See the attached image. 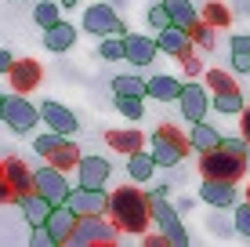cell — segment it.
I'll use <instances>...</instances> for the list:
<instances>
[{
  "instance_id": "6da1fadb",
  "label": "cell",
  "mask_w": 250,
  "mask_h": 247,
  "mask_svg": "<svg viewBox=\"0 0 250 247\" xmlns=\"http://www.w3.org/2000/svg\"><path fill=\"white\" fill-rule=\"evenodd\" d=\"M109 215L120 225V233H149L152 222V203L149 193H142L138 185H120L116 193H109Z\"/></svg>"
},
{
  "instance_id": "7a4b0ae2",
  "label": "cell",
  "mask_w": 250,
  "mask_h": 247,
  "mask_svg": "<svg viewBox=\"0 0 250 247\" xmlns=\"http://www.w3.org/2000/svg\"><path fill=\"white\" fill-rule=\"evenodd\" d=\"M149 203H152V222L160 225V233L167 236V244L170 247H185L188 244V233L182 225V211L167 200V185H156V189L149 193Z\"/></svg>"
},
{
  "instance_id": "3957f363",
  "label": "cell",
  "mask_w": 250,
  "mask_h": 247,
  "mask_svg": "<svg viewBox=\"0 0 250 247\" xmlns=\"http://www.w3.org/2000/svg\"><path fill=\"white\" fill-rule=\"evenodd\" d=\"M149 153L156 157V164L160 167H174V164H182V160L188 157V135L182 131V127H174V124H160L156 131H152V138H149Z\"/></svg>"
},
{
  "instance_id": "277c9868",
  "label": "cell",
  "mask_w": 250,
  "mask_h": 247,
  "mask_svg": "<svg viewBox=\"0 0 250 247\" xmlns=\"http://www.w3.org/2000/svg\"><path fill=\"white\" fill-rule=\"evenodd\" d=\"M200 175L203 178H221V182H239L247 175V157L214 146V149L200 153Z\"/></svg>"
},
{
  "instance_id": "5b68a950",
  "label": "cell",
  "mask_w": 250,
  "mask_h": 247,
  "mask_svg": "<svg viewBox=\"0 0 250 247\" xmlns=\"http://www.w3.org/2000/svg\"><path fill=\"white\" fill-rule=\"evenodd\" d=\"M120 240V225L116 222H105V215H83L80 222H76L73 236H69V244L73 247H109Z\"/></svg>"
},
{
  "instance_id": "8992f818",
  "label": "cell",
  "mask_w": 250,
  "mask_h": 247,
  "mask_svg": "<svg viewBox=\"0 0 250 247\" xmlns=\"http://www.w3.org/2000/svg\"><path fill=\"white\" fill-rule=\"evenodd\" d=\"M0 120L11 127L15 135H29L33 127H37V120H40V109L15 91V95H4V113H0Z\"/></svg>"
},
{
  "instance_id": "52a82bcc",
  "label": "cell",
  "mask_w": 250,
  "mask_h": 247,
  "mask_svg": "<svg viewBox=\"0 0 250 247\" xmlns=\"http://www.w3.org/2000/svg\"><path fill=\"white\" fill-rule=\"evenodd\" d=\"M83 33H91V37H124L127 25L124 19L116 15L113 4H91L87 11H83Z\"/></svg>"
},
{
  "instance_id": "ba28073f",
  "label": "cell",
  "mask_w": 250,
  "mask_h": 247,
  "mask_svg": "<svg viewBox=\"0 0 250 247\" xmlns=\"http://www.w3.org/2000/svg\"><path fill=\"white\" fill-rule=\"evenodd\" d=\"M178 106H182V116L188 124H196V120H207V113H210V88L207 84H200L192 76L188 84H182V95H178Z\"/></svg>"
},
{
  "instance_id": "9c48e42d",
  "label": "cell",
  "mask_w": 250,
  "mask_h": 247,
  "mask_svg": "<svg viewBox=\"0 0 250 247\" xmlns=\"http://www.w3.org/2000/svg\"><path fill=\"white\" fill-rule=\"evenodd\" d=\"M33 182H37V193H40V197H47L55 207H58V203H65L69 193H73V185L65 182V171H62V167H55V164L33 171Z\"/></svg>"
},
{
  "instance_id": "30bf717a",
  "label": "cell",
  "mask_w": 250,
  "mask_h": 247,
  "mask_svg": "<svg viewBox=\"0 0 250 247\" xmlns=\"http://www.w3.org/2000/svg\"><path fill=\"white\" fill-rule=\"evenodd\" d=\"M109 175H113V164L105 157H80V164H76V182L83 189H105Z\"/></svg>"
},
{
  "instance_id": "8fae6325",
  "label": "cell",
  "mask_w": 250,
  "mask_h": 247,
  "mask_svg": "<svg viewBox=\"0 0 250 247\" xmlns=\"http://www.w3.org/2000/svg\"><path fill=\"white\" fill-rule=\"evenodd\" d=\"M69 207L76 211V215H109V193L105 189H83V185H76L73 193H69Z\"/></svg>"
},
{
  "instance_id": "7c38bea8",
  "label": "cell",
  "mask_w": 250,
  "mask_h": 247,
  "mask_svg": "<svg viewBox=\"0 0 250 247\" xmlns=\"http://www.w3.org/2000/svg\"><path fill=\"white\" fill-rule=\"evenodd\" d=\"M11 91H19V95H29V91L40 88V80H44V66L37 62V58H19V62L11 66Z\"/></svg>"
},
{
  "instance_id": "4fadbf2b",
  "label": "cell",
  "mask_w": 250,
  "mask_h": 247,
  "mask_svg": "<svg viewBox=\"0 0 250 247\" xmlns=\"http://www.w3.org/2000/svg\"><path fill=\"white\" fill-rule=\"evenodd\" d=\"M40 120H44L51 131H58V135H76V127H80L73 109H65L62 102H55V98L40 102Z\"/></svg>"
},
{
  "instance_id": "5bb4252c",
  "label": "cell",
  "mask_w": 250,
  "mask_h": 247,
  "mask_svg": "<svg viewBox=\"0 0 250 247\" xmlns=\"http://www.w3.org/2000/svg\"><path fill=\"white\" fill-rule=\"evenodd\" d=\"M124 44H127V62L138 66V69H145V66H152V58H156V40L145 37V33H124Z\"/></svg>"
},
{
  "instance_id": "9a60e30c",
  "label": "cell",
  "mask_w": 250,
  "mask_h": 247,
  "mask_svg": "<svg viewBox=\"0 0 250 247\" xmlns=\"http://www.w3.org/2000/svg\"><path fill=\"white\" fill-rule=\"evenodd\" d=\"M200 200L210 207H232L236 203V182H221V178H203Z\"/></svg>"
},
{
  "instance_id": "2e32d148",
  "label": "cell",
  "mask_w": 250,
  "mask_h": 247,
  "mask_svg": "<svg viewBox=\"0 0 250 247\" xmlns=\"http://www.w3.org/2000/svg\"><path fill=\"white\" fill-rule=\"evenodd\" d=\"M15 203H19V211L25 215L29 225H47V215L55 211V203L40 193H22V197H15Z\"/></svg>"
},
{
  "instance_id": "e0dca14e",
  "label": "cell",
  "mask_w": 250,
  "mask_h": 247,
  "mask_svg": "<svg viewBox=\"0 0 250 247\" xmlns=\"http://www.w3.org/2000/svg\"><path fill=\"white\" fill-rule=\"evenodd\" d=\"M76 222H80V215H76L69 203H58V207L47 215V229H51V236H55V244H69Z\"/></svg>"
},
{
  "instance_id": "ac0fdd59",
  "label": "cell",
  "mask_w": 250,
  "mask_h": 247,
  "mask_svg": "<svg viewBox=\"0 0 250 247\" xmlns=\"http://www.w3.org/2000/svg\"><path fill=\"white\" fill-rule=\"evenodd\" d=\"M0 171H4L7 185L15 189V197H22V193H37V182H33V171H29V167L22 164L19 157L4 160V164H0Z\"/></svg>"
},
{
  "instance_id": "d6986e66",
  "label": "cell",
  "mask_w": 250,
  "mask_h": 247,
  "mask_svg": "<svg viewBox=\"0 0 250 247\" xmlns=\"http://www.w3.org/2000/svg\"><path fill=\"white\" fill-rule=\"evenodd\" d=\"M156 47L163 51V55H174V58H182L185 51L192 47V37H188V29H182V25H167V29H160Z\"/></svg>"
},
{
  "instance_id": "ffe728a7",
  "label": "cell",
  "mask_w": 250,
  "mask_h": 247,
  "mask_svg": "<svg viewBox=\"0 0 250 247\" xmlns=\"http://www.w3.org/2000/svg\"><path fill=\"white\" fill-rule=\"evenodd\" d=\"M76 44V25L73 22H55L44 29V47L55 51V55H62V51H69Z\"/></svg>"
},
{
  "instance_id": "44dd1931",
  "label": "cell",
  "mask_w": 250,
  "mask_h": 247,
  "mask_svg": "<svg viewBox=\"0 0 250 247\" xmlns=\"http://www.w3.org/2000/svg\"><path fill=\"white\" fill-rule=\"evenodd\" d=\"M105 142H109V149H116V153H124V157H131V153H138V149L145 146V135L138 131V127H116V131L105 135Z\"/></svg>"
},
{
  "instance_id": "7402d4cb",
  "label": "cell",
  "mask_w": 250,
  "mask_h": 247,
  "mask_svg": "<svg viewBox=\"0 0 250 247\" xmlns=\"http://www.w3.org/2000/svg\"><path fill=\"white\" fill-rule=\"evenodd\" d=\"M145 95L156 98V102H178V95H182V80H174V76H149L145 80Z\"/></svg>"
},
{
  "instance_id": "603a6c76",
  "label": "cell",
  "mask_w": 250,
  "mask_h": 247,
  "mask_svg": "<svg viewBox=\"0 0 250 247\" xmlns=\"http://www.w3.org/2000/svg\"><path fill=\"white\" fill-rule=\"evenodd\" d=\"M188 146H192L196 153H207V149L221 146V131H218V127H210L207 120H196L192 127H188Z\"/></svg>"
},
{
  "instance_id": "cb8c5ba5",
  "label": "cell",
  "mask_w": 250,
  "mask_h": 247,
  "mask_svg": "<svg viewBox=\"0 0 250 247\" xmlns=\"http://www.w3.org/2000/svg\"><path fill=\"white\" fill-rule=\"evenodd\" d=\"M80 157H83V153L76 149V142H73V138H62L44 160H47V164H55V167H62V171H73V167L80 164Z\"/></svg>"
},
{
  "instance_id": "d4e9b609",
  "label": "cell",
  "mask_w": 250,
  "mask_h": 247,
  "mask_svg": "<svg viewBox=\"0 0 250 247\" xmlns=\"http://www.w3.org/2000/svg\"><path fill=\"white\" fill-rule=\"evenodd\" d=\"M156 157L152 153H145V149H138L131 153V160H127V175H131V182H149L152 175H156Z\"/></svg>"
},
{
  "instance_id": "484cf974",
  "label": "cell",
  "mask_w": 250,
  "mask_h": 247,
  "mask_svg": "<svg viewBox=\"0 0 250 247\" xmlns=\"http://www.w3.org/2000/svg\"><path fill=\"white\" fill-rule=\"evenodd\" d=\"M170 11V25H182V29H192L200 22V11L192 7V0H163Z\"/></svg>"
},
{
  "instance_id": "4316f807",
  "label": "cell",
  "mask_w": 250,
  "mask_h": 247,
  "mask_svg": "<svg viewBox=\"0 0 250 247\" xmlns=\"http://www.w3.org/2000/svg\"><path fill=\"white\" fill-rule=\"evenodd\" d=\"M207 88H210V98H214V95H236L239 84L225 69H207Z\"/></svg>"
},
{
  "instance_id": "83f0119b",
  "label": "cell",
  "mask_w": 250,
  "mask_h": 247,
  "mask_svg": "<svg viewBox=\"0 0 250 247\" xmlns=\"http://www.w3.org/2000/svg\"><path fill=\"white\" fill-rule=\"evenodd\" d=\"M33 22H37L40 29H47V25L62 22V4H55V0H40V4L33 7Z\"/></svg>"
},
{
  "instance_id": "f1b7e54d",
  "label": "cell",
  "mask_w": 250,
  "mask_h": 247,
  "mask_svg": "<svg viewBox=\"0 0 250 247\" xmlns=\"http://www.w3.org/2000/svg\"><path fill=\"white\" fill-rule=\"evenodd\" d=\"M200 19H203V22H210L214 29H221V25H229V22H232V11H229V4H221V0H210V4H203Z\"/></svg>"
},
{
  "instance_id": "f546056e",
  "label": "cell",
  "mask_w": 250,
  "mask_h": 247,
  "mask_svg": "<svg viewBox=\"0 0 250 247\" xmlns=\"http://www.w3.org/2000/svg\"><path fill=\"white\" fill-rule=\"evenodd\" d=\"M113 95H134V98H145V80L134 73H124L113 80Z\"/></svg>"
},
{
  "instance_id": "4dcf8cb0",
  "label": "cell",
  "mask_w": 250,
  "mask_h": 247,
  "mask_svg": "<svg viewBox=\"0 0 250 247\" xmlns=\"http://www.w3.org/2000/svg\"><path fill=\"white\" fill-rule=\"evenodd\" d=\"M98 55L105 58V62H120V58H127V44H124V37L116 40V33H113V37H102Z\"/></svg>"
},
{
  "instance_id": "1f68e13d",
  "label": "cell",
  "mask_w": 250,
  "mask_h": 247,
  "mask_svg": "<svg viewBox=\"0 0 250 247\" xmlns=\"http://www.w3.org/2000/svg\"><path fill=\"white\" fill-rule=\"evenodd\" d=\"M113 102H116V109H120V113H124L131 124H138V120L145 116V106H142V98H134V95H116Z\"/></svg>"
},
{
  "instance_id": "d6a6232c",
  "label": "cell",
  "mask_w": 250,
  "mask_h": 247,
  "mask_svg": "<svg viewBox=\"0 0 250 247\" xmlns=\"http://www.w3.org/2000/svg\"><path fill=\"white\" fill-rule=\"evenodd\" d=\"M214 33H218V29H214V25H210V22H203V19H200V22H196V25H192V29H188V37H192V44H196V47H203V51H210L214 44H218V40H214Z\"/></svg>"
},
{
  "instance_id": "836d02e7",
  "label": "cell",
  "mask_w": 250,
  "mask_h": 247,
  "mask_svg": "<svg viewBox=\"0 0 250 247\" xmlns=\"http://www.w3.org/2000/svg\"><path fill=\"white\" fill-rule=\"evenodd\" d=\"M149 25H152L156 33L170 25V11H167V4H152V7H149Z\"/></svg>"
},
{
  "instance_id": "e575fe53",
  "label": "cell",
  "mask_w": 250,
  "mask_h": 247,
  "mask_svg": "<svg viewBox=\"0 0 250 247\" xmlns=\"http://www.w3.org/2000/svg\"><path fill=\"white\" fill-rule=\"evenodd\" d=\"M236 233L239 236H250V200H243L236 207Z\"/></svg>"
},
{
  "instance_id": "d590c367",
  "label": "cell",
  "mask_w": 250,
  "mask_h": 247,
  "mask_svg": "<svg viewBox=\"0 0 250 247\" xmlns=\"http://www.w3.org/2000/svg\"><path fill=\"white\" fill-rule=\"evenodd\" d=\"M33 247H55V236H51L47 225H33V236H29Z\"/></svg>"
},
{
  "instance_id": "8d00e7d4",
  "label": "cell",
  "mask_w": 250,
  "mask_h": 247,
  "mask_svg": "<svg viewBox=\"0 0 250 247\" xmlns=\"http://www.w3.org/2000/svg\"><path fill=\"white\" fill-rule=\"evenodd\" d=\"M221 149L239 153V157H250V142L247 138H221Z\"/></svg>"
},
{
  "instance_id": "74e56055",
  "label": "cell",
  "mask_w": 250,
  "mask_h": 247,
  "mask_svg": "<svg viewBox=\"0 0 250 247\" xmlns=\"http://www.w3.org/2000/svg\"><path fill=\"white\" fill-rule=\"evenodd\" d=\"M232 69L250 76V55H247V51H232Z\"/></svg>"
},
{
  "instance_id": "f35d334b",
  "label": "cell",
  "mask_w": 250,
  "mask_h": 247,
  "mask_svg": "<svg viewBox=\"0 0 250 247\" xmlns=\"http://www.w3.org/2000/svg\"><path fill=\"white\" fill-rule=\"evenodd\" d=\"M182 66H185V73H188V76H196V73H200V69H203V66H200V58H196V55H192V47H188V51H185V55H182Z\"/></svg>"
},
{
  "instance_id": "ab89813d",
  "label": "cell",
  "mask_w": 250,
  "mask_h": 247,
  "mask_svg": "<svg viewBox=\"0 0 250 247\" xmlns=\"http://www.w3.org/2000/svg\"><path fill=\"white\" fill-rule=\"evenodd\" d=\"M15 200V189L7 185V178H4V171H0V203H11Z\"/></svg>"
},
{
  "instance_id": "60d3db41",
  "label": "cell",
  "mask_w": 250,
  "mask_h": 247,
  "mask_svg": "<svg viewBox=\"0 0 250 247\" xmlns=\"http://www.w3.org/2000/svg\"><path fill=\"white\" fill-rule=\"evenodd\" d=\"M239 127H243V138L250 142V106H243V113H239Z\"/></svg>"
},
{
  "instance_id": "b9f144b4",
  "label": "cell",
  "mask_w": 250,
  "mask_h": 247,
  "mask_svg": "<svg viewBox=\"0 0 250 247\" xmlns=\"http://www.w3.org/2000/svg\"><path fill=\"white\" fill-rule=\"evenodd\" d=\"M11 66H15L11 51H4V47H0V73H11Z\"/></svg>"
},
{
  "instance_id": "7bdbcfd3",
  "label": "cell",
  "mask_w": 250,
  "mask_h": 247,
  "mask_svg": "<svg viewBox=\"0 0 250 247\" xmlns=\"http://www.w3.org/2000/svg\"><path fill=\"white\" fill-rule=\"evenodd\" d=\"M232 51H247L250 55V37H232Z\"/></svg>"
},
{
  "instance_id": "ee69618b",
  "label": "cell",
  "mask_w": 250,
  "mask_h": 247,
  "mask_svg": "<svg viewBox=\"0 0 250 247\" xmlns=\"http://www.w3.org/2000/svg\"><path fill=\"white\" fill-rule=\"evenodd\" d=\"M58 4H62V7H76V0H58Z\"/></svg>"
},
{
  "instance_id": "f6af8a7d",
  "label": "cell",
  "mask_w": 250,
  "mask_h": 247,
  "mask_svg": "<svg viewBox=\"0 0 250 247\" xmlns=\"http://www.w3.org/2000/svg\"><path fill=\"white\" fill-rule=\"evenodd\" d=\"M0 113H4V95H0Z\"/></svg>"
},
{
  "instance_id": "bcb514c9",
  "label": "cell",
  "mask_w": 250,
  "mask_h": 247,
  "mask_svg": "<svg viewBox=\"0 0 250 247\" xmlns=\"http://www.w3.org/2000/svg\"><path fill=\"white\" fill-rule=\"evenodd\" d=\"M247 200H250V185H247Z\"/></svg>"
},
{
  "instance_id": "7dc6e473",
  "label": "cell",
  "mask_w": 250,
  "mask_h": 247,
  "mask_svg": "<svg viewBox=\"0 0 250 247\" xmlns=\"http://www.w3.org/2000/svg\"><path fill=\"white\" fill-rule=\"evenodd\" d=\"M0 164H4V160H0Z\"/></svg>"
}]
</instances>
